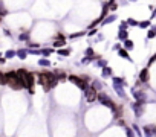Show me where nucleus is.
Listing matches in <instances>:
<instances>
[{"label":"nucleus","instance_id":"f257e3e1","mask_svg":"<svg viewBox=\"0 0 156 137\" xmlns=\"http://www.w3.org/2000/svg\"><path fill=\"white\" fill-rule=\"evenodd\" d=\"M96 88L95 87H89L87 88V91H86V99H87V102H93V101L96 99Z\"/></svg>","mask_w":156,"mask_h":137},{"label":"nucleus","instance_id":"9b49d317","mask_svg":"<svg viewBox=\"0 0 156 137\" xmlns=\"http://www.w3.org/2000/svg\"><path fill=\"white\" fill-rule=\"evenodd\" d=\"M19 55H20V58H25V56H26V52L20 50V52H19Z\"/></svg>","mask_w":156,"mask_h":137},{"label":"nucleus","instance_id":"7ed1b4c3","mask_svg":"<svg viewBox=\"0 0 156 137\" xmlns=\"http://www.w3.org/2000/svg\"><path fill=\"white\" fill-rule=\"evenodd\" d=\"M69 81H70V82H74L75 85H78L80 88H83V90L86 88V82H83V79H81V78H78V76H69Z\"/></svg>","mask_w":156,"mask_h":137},{"label":"nucleus","instance_id":"0eeeda50","mask_svg":"<svg viewBox=\"0 0 156 137\" xmlns=\"http://www.w3.org/2000/svg\"><path fill=\"white\" fill-rule=\"evenodd\" d=\"M119 55H121L123 58H127V60H129V55H127V52H126V50H119Z\"/></svg>","mask_w":156,"mask_h":137},{"label":"nucleus","instance_id":"39448f33","mask_svg":"<svg viewBox=\"0 0 156 137\" xmlns=\"http://www.w3.org/2000/svg\"><path fill=\"white\" fill-rule=\"evenodd\" d=\"M144 130H145V134L147 136H151V134H156V126H145L144 128Z\"/></svg>","mask_w":156,"mask_h":137},{"label":"nucleus","instance_id":"9d476101","mask_svg":"<svg viewBox=\"0 0 156 137\" xmlns=\"http://www.w3.org/2000/svg\"><path fill=\"white\" fill-rule=\"evenodd\" d=\"M14 55H15V52H11V50H9V52H6V56H8V58H12Z\"/></svg>","mask_w":156,"mask_h":137},{"label":"nucleus","instance_id":"f8f14e48","mask_svg":"<svg viewBox=\"0 0 156 137\" xmlns=\"http://www.w3.org/2000/svg\"><path fill=\"white\" fill-rule=\"evenodd\" d=\"M126 37H127V34H126V32H124V30H123V32L119 34V38H126Z\"/></svg>","mask_w":156,"mask_h":137},{"label":"nucleus","instance_id":"f03ea898","mask_svg":"<svg viewBox=\"0 0 156 137\" xmlns=\"http://www.w3.org/2000/svg\"><path fill=\"white\" fill-rule=\"evenodd\" d=\"M38 82L43 85V88H44V90H49V88H51V81H49L48 72H46V73H42V75H40V81H38Z\"/></svg>","mask_w":156,"mask_h":137},{"label":"nucleus","instance_id":"20e7f679","mask_svg":"<svg viewBox=\"0 0 156 137\" xmlns=\"http://www.w3.org/2000/svg\"><path fill=\"white\" fill-rule=\"evenodd\" d=\"M139 79H141V82H147V81H149V70H147V69L142 70L141 75H139Z\"/></svg>","mask_w":156,"mask_h":137},{"label":"nucleus","instance_id":"1a4fd4ad","mask_svg":"<svg viewBox=\"0 0 156 137\" xmlns=\"http://www.w3.org/2000/svg\"><path fill=\"white\" fill-rule=\"evenodd\" d=\"M126 47H127V49H132V47H133V43H132V41H126Z\"/></svg>","mask_w":156,"mask_h":137},{"label":"nucleus","instance_id":"ddd939ff","mask_svg":"<svg viewBox=\"0 0 156 137\" xmlns=\"http://www.w3.org/2000/svg\"><path fill=\"white\" fill-rule=\"evenodd\" d=\"M60 55H69V50H60Z\"/></svg>","mask_w":156,"mask_h":137},{"label":"nucleus","instance_id":"423d86ee","mask_svg":"<svg viewBox=\"0 0 156 137\" xmlns=\"http://www.w3.org/2000/svg\"><path fill=\"white\" fill-rule=\"evenodd\" d=\"M54 46H55V47H63V46H64V40H61V41H60V40H58V41H55Z\"/></svg>","mask_w":156,"mask_h":137},{"label":"nucleus","instance_id":"6e6552de","mask_svg":"<svg viewBox=\"0 0 156 137\" xmlns=\"http://www.w3.org/2000/svg\"><path fill=\"white\" fill-rule=\"evenodd\" d=\"M0 84H6V79H5V75L0 73Z\"/></svg>","mask_w":156,"mask_h":137}]
</instances>
